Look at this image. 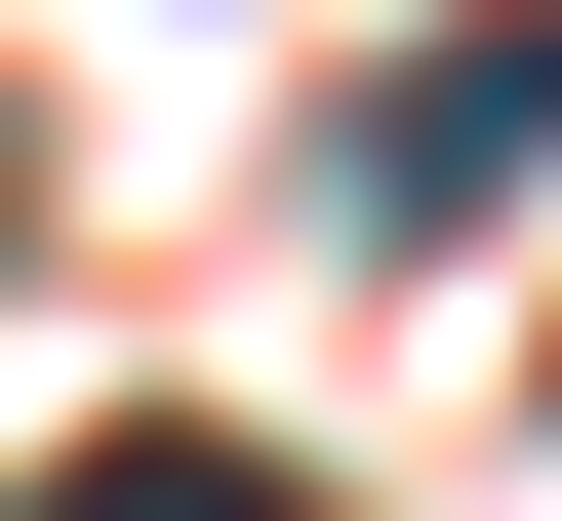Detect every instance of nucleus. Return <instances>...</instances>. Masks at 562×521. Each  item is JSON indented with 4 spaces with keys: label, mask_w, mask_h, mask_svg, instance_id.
Here are the masks:
<instances>
[{
    "label": "nucleus",
    "mask_w": 562,
    "mask_h": 521,
    "mask_svg": "<svg viewBox=\"0 0 562 521\" xmlns=\"http://www.w3.org/2000/svg\"><path fill=\"white\" fill-rule=\"evenodd\" d=\"M0 241H41V121H0Z\"/></svg>",
    "instance_id": "nucleus-3"
},
{
    "label": "nucleus",
    "mask_w": 562,
    "mask_h": 521,
    "mask_svg": "<svg viewBox=\"0 0 562 521\" xmlns=\"http://www.w3.org/2000/svg\"><path fill=\"white\" fill-rule=\"evenodd\" d=\"M522 161H562V0H482V41H402V81H362V201H402V241H482Z\"/></svg>",
    "instance_id": "nucleus-1"
},
{
    "label": "nucleus",
    "mask_w": 562,
    "mask_h": 521,
    "mask_svg": "<svg viewBox=\"0 0 562 521\" xmlns=\"http://www.w3.org/2000/svg\"><path fill=\"white\" fill-rule=\"evenodd\" d=\"M41 521H322V482H281V441H201V401H121L81 482H41Z\"/></svg>",
    "instance_id": "nucleus-2"
}]
</instances>
